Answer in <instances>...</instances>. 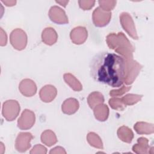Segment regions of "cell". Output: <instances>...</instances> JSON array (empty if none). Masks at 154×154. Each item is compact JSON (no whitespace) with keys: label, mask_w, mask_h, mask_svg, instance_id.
<instances>
[{"label":"cell","mask_w":154,"mask_h":154,"mask_svg":"<svg viewBox=\"0 0 154 154\" xmlns=\"http://www.w3.org/2000/svg\"><path fill=\"white\" fill-rule=\"evenodd\" d=\"M90 75L96 82L112 87L122 85L125 76V61L122 57L108 52L96 54L90 64Z\"/></svg>","instance_id":"obj_1"},{"label":"cell","mask_w":154,"mask_h":154,"mask_svg":"<svg viewBox=\"0 0 154 154\" xmlns=\"http://www.w3.org/2000/svg\"><path fill=\"white\" fill-rule=\"evenodd\" d=\"M106 42L110 49L120 54L123 58H133L135 48L123 32L109 34Z\"/></svg>","instance_id":"obj_2"},{"label":"cell","mask_w":154,"mask_h":154,"mask_svg":"<svg viewBox=\"0 0 154 154\" xmlns=\"http://www.w3.org/2000/svg\"><path fill=\"white\" fill-rule=\"evenodd\" d=\"M125 61V76L124 81L126 85H131L134 82L141 70L143 66L133 58H123Z\"/></svg>","instance_id":"obj_3"},{"label":"cell","mask_w":154,"mask_h":154,"mask_svg":"<svg viewBox=\"0 0 154 154\" xmlns=\"http://www.w3.org/2000/svg\"><path fill=\"white\" fill-rule=\"evenodd\" d=\"M20 107L19 102L16 100H7L3 103L2 114L9 122L13 121L19 114Z\"/></svg>","instance_id":"obj_4"},{"label":"cell","mask_w":154,"mask_h":154,"mask_svg":"<svg viewBox=\"0 0 154 154\" xmlns=\"http://www.w3.org/2000/svg\"><path fill=\"white\" fill-rule=\"evenodd\" d=\"M27 41V35L23 29L16 28L11 31L10 35V42L15 49L23 50L26 46Z\"/></svg>","instance_id":"obj_5"},{"label":"cell","mask_w":154,"mask_h":154,"mask_svg":"<svg viewBox=\"0 0 154 154\" xmlns=\"http://www.w3.org/2000/svg\"><path fill=\"white\" fill-rule=\"evenodd\" d=\"M120 22L123 29L134 40H138V36L137 35L135 26L131 16L126 13L123 12L120 14Z\"/></svg>","instance_id":"obj_6"},{"label":"cell","mask_w":154,"mask_h":154,"mask_svg":"<svg viewBox=\"0 0 154 154\" xmlns=\"http://www.w3.org/2000/svg\"><path fill=\"white\" fill-rule=\"evenodd\" d=\"M111 18V12L106 11L99 7L95 8L93 12V22L96 26L103 27L109 23Z\"/></svg>","instance_id":"obj_7"},{"label":"cell","mask_w":154,"mask_h":154,"mask_svg":"<svg viewBox=\"0 0 154 154\" xmlns=\"http://www.w3.org/2000/svg\"><path fill=\"white\" fill-rule=\"evenodd\" d=\"M35 121V116L34 112L28 109H25L17 120V126L22 130H27L33 126Z\"/></svg>","instance_id":"obj_8"},{"label":"cell","mask_w":154,"mask_h":154,"mask_svg":"<svg viewBox=\"0 0 154 154\" xmlns=\"http://www.w3.org/2000/svg\"><path fill=\"white\" fill-rule=\"evenodd\" d=\"M33 138L30 132H20L15 141V148L19 152H25L31 147V141Z\"/></svg>","instance_id":"obj_9"},{"label":"cell","mask_w":154,"mask_h":154,"mask_svg":"<svg viewBox=\"0 0 154 154\" xmlns=\"http://www.w3.org/2000/svg\"><path fill=\"white\" fill-rule=\"evenodd\" d=\"M48 15L51 20L54 23L58 24H66L69 23L68 17L64 10L57 5H54L51 7Z\"/></svg>","instance_id":"obj_10"},{"label":"cell","mask_w":154,"mask_h":154,"mask_svg":"<svg viewBox=\"0 0 154 154\" xmlns=\"http://www.w3.org/2000/svg\"><path fill=\"white\" fill-rule=\"evenodd\" d=\"M88 37L87 29L81 26L74 28L70 33L71 41L75 45H81L84 43Z\"/></svg>","instance_id":"obj_11"},{"label":"cell","mask_w":154,"mask_h":154,"mask_svg":"<svg viewBox=\"0 0 154 154\" xmlns=\"http://www.w3.org/2000/svg\"><path fill=\"white\" fill-rule=\"evenodd\" d=\"M19 90L24 96L31 97L35 95L37 92V85L34 81L26 78L20 81Z\"/></svg>","instance_id":"obj_12"},{"label":"cell","mask_w":154,"mask_h":154,"mask_svg":"<svg viewBox=\"0 0 154 154\" xmlns=\"http://www.w3.org/2000/svg\"><path fill=\"white\" fill-rule=\"evenodd\" d=\"M57 94V88L54 85L49 84L43 87L39 92L40 99L45 103L52 102L55 98Z\"/></svg>","instance_id":"obj_13"},{"label":"cell","mask_w":154,"mask_h":154,"mask_svg":"<svg viewBox=\"0 0 154 154\" xmlns=\"http://www.w3.org/2000/svg\"><path fill=\"white\" fill-rule=\"evenodd\" d=\"M79 104L77 99L70 97L66 99L61 106V110L63 113L67 115L75 114L79 109Z\"/></svg>","instance_id":"obj_14"},{"label":"cell","mask_w":154,"mask_h":154,"mask_svg":"<svg viewBox=\"0 0 154 154\" xmlns=\"http://www.w3.org/2000/svg\"><path fill=\"white\" fill-rule=\"evenodd\" d=\"M58 39V34L56 31L52 27L45 28L42 33V42L47 45H53Z\"/></svg>","instance_id":"obj_15"},{"label":"cell","mask_w":154,"mask_h":154,"mask_svg":"<svg viewBox=\"0 0 154 154\" xmlns=\"http://www.w3.org/2000/svg\"><path fill=\"white\" fill-rule=\"evenodd\" d=\"M153 147H150L149 145V140L144 137L138 138L137 143L132 146L134 152L138 154H144L150 153V150Z\"/></svg>","instance_id":"obj_16"},{"label":"cell","mask_w":154,"mask_h":154,"mask_svg":"<svg viewBox=\"0 0 154 154\" xmlns=\"http://www.w3.org/2000/svg\"><path fill=\"white\" fill-rule=\"evenodd\" d=\"M93 112L95 118L100 121L104 122L107 120L109 116V108L106 104L101 103L93 108Z\"/></svg>","instance_id":"obj_17"},{"label":"cell","mask_w":154,"mask_h":154,"mask_svg":"<svg viewBox=\"0 0 154 154\" xmlns=\"http://www.w3.org/2000/svg\"><path fill=\"white\" fill-rule=\"evenodd\" d=\"M64 81L69 87L75 91H80L82 90V85L79 81L70 73H64L63 75Z\"/></svg>","instance_id":"obj_18"},{"label":"cell","mask_w":154,"mask_h":154,"mask_svg":"<svg viewBox=\"0 0 154 154\" xmlns=\"http://www.w3.org/2000/svg\"><path fill=\"white\" fill-rule=\"evenodd\" d=\"M117 136L122 141L127 143L132 142L134 138V133L132 131L126 126L120 127L117 130Z\"/></svg>","instance_id":"obj_19"},{"label":"cell","mask_w":154,"mask_h":154,"mask_svg":"<svg viewBox=\"0 0 154 154\" xmlns=\"http://www.w3.org/2000/svg\"><path fill=\"white\" fill-rule=\"evenodd\" d=\"M135 132L138 134H150L154 132L153 124L144 122H138L134 126Z\"/></svg>","instance_id":"obj_20"},{"label":"cell","mask_w":154,"mask_h":154,"mask_svg":"<svg viewBox=\"0 0 154 154\" xmlns=\"http://www.w3.org/2000/svg\"><path fill=\"white\" fill-rule=\"evenodd\" d=\"M42 143L48 147H51L57 142V138L55 134L51 130L48 129L43 131L40 137Z\"/></svg>","instance_id":"obj_21"},{"label":"cell","mask_w":154,"mask_h":154,"mask_svg":"<svg viewBox=\"0 0 154 154\" xmlns=\"http://www.w3.org/2000/svg\"><path fill=\"white\" fill-rule=\"evenodd\" d=\"M87 102L90 108L93 109L97 105L103 103L104 97L101 93L99 91H93L88 95L87 97Z\"/></svg>","instance_id":"obj_22"},{"label":"cell","mask_w":154,"mask_h":154,"mask_svg":"<svg viewBox=\"0 0 154 154\" xmlns=\"http://www.w3.org/2000/svg\"><path fill=\"white\" fill-rule=\"evenodd\" d=\"M87 140L90 146L100 149H103L102 141L97 134L93 132H89L87 135Z\"/></svg>","instance_id":"obj_23"},{"label":"cell","mask_w":154,"mask_h":154,"mask_svg":"<svg viewBox=\"0 0 154 154\" xmlns=\"http://www.w3.org/2000/svg\"><path fill=\"white\" fill-rule=\"evenodd\" d=\"M143 96L136 94H128L123 96L121 99L126 105H133L141 100Z\"/></svg>","instance_id":"obj_24"},{"label":"cell","mask_w":154,"mask_h":154,"mask_svg":"<svg viewBox=\"0 0 154 154\" xmlns=\"http://www.w3.org/2000/svg\"><path fill=\"white\" fill-rule=\"evenodd\" d=\"M108 103L112 109L117 111H123L126 106L122 102L121 98L116 97L109 99Z\"/></svg>","instance_id":"obj_25"},{"label":"cell","mask_w":154,"mask_h":154,"mask_svg":"<svg viewBox=\"0 0 154 154\" xmlns=\"http://www.w3.org/2000/svg\"><path fill=\"white\" fill-rule=\"evenodd\" d=\"M99 7L106 11H110L115 7L116 1H99Z\"/></svg>","instance_id":"obj_26"},{"label":"cell","mask_w":154,"mask_h":154,"mask_svg":"<svg viewBox=\"0 0 154 154\" xmlns=\"http://www.w3.org/2000/svg\"><path fill=\"white\" fill-rule=\"evenodd\" d=\"M131 89V86H125L123 85L120 88L117 90H112L110 91L109 95L112 97H117V96H121L125 93L128 92L129 90Z\"/></svg>","instance_id":"obj_27"},{"label":"cell","mask_w":154,"mask_h":154,"mask_svg":"<svg viewBox=\"0 0 154 154\" xmlns=\"http://www.w3.org/2000/svg\"><path fill=\"white\" fill-rule=\"evenodd\" d=\"M95 1H78L79 6L84 10H89L93 7L95 4Z\"/></svg>","instance_id":"obj_28"},{"label":"cell","mask_w":154,"mask_h":154,"mask_svg":"<svg viewBox=\"0 0 154 154\" xmlns=\"http://www.w3.org/2000/svg\"><path fill=\"white\" fill-rule=\"evenodd\" d=\"M31 154H46L47 153V149L42 144L35 145L29 152Z\"/></svg>","instance_id":"obj_29"},{"label":"cell","mask_w":154,"mask_h":154,"mask_svg":"<svg viewBox=\"0 0 154 154\" xmlns=\"http://www.w3.org/2000/svg\"><path fill=\"white\" fill-rule=\"evenodd\" d=\"M7 43V36L5 31L2 28H0V45L1 46H5Z\"/></svg>","instance_id":"obj_30"},{"label":"cell","mask_w":154,"mask_h":154,"mask_svg":"<svg viewBox=\"0 0 154 154\" xmlns=\"http://www.w3.org/2000/svg\"><path fill=\"white\" fill-rule=\"evenodd\" d=\"M49 153L52 154V153H61V154H66V151L65 150V149L61 147V146H57L53 149H52L50 152Z\"/></svg>","instance_id":"obj_31"},{"label":"cell","mask_w":154,"mask_h":154,"mask_svg":"<svg viewBox=\"0 0 154 154\" xmlns=\"http://www.w3.org/2000/svg\"><path fill=\"white\" fill-rule=\"evenodd\" d=\"M7 7H12L16 5V1H1Z\"/></svg>","instance_id":"obj_32"},{"label":"cell","mask_w":154,"mask_h":154,"mask_svg":"<svg viewBox=\"0 0 154 154\" xmlns=\"http://www.w3.org/2000/svg\"><path fill=\"white\" fill-rule=\"evenodd\" d=\"M55 2L59 4H60L61 6L66 7L67 4L69 2V1H55Z\"/></svg>","instance_id":"obj_33"},{"label":"cell","mask_w":154,"mask_h":154,"mask_svg":"<svg viewBox=\"0 0 154 154\" xmlns=\"http://www.w3.org/2000/svg\"><path fill=\"white\" fill-rule=\"evenodd\" d=\"M0 144H1V153L2 154L4 153V150L5 149V147L4 146V144L2 142H1Z\"/></svg>","instance_id":"obj_34"}]
</instances>
